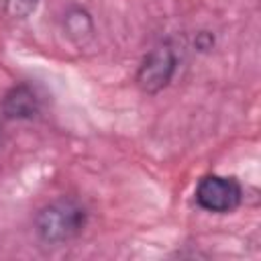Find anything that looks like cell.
<instances>
[{"label":"cell","instance_id":"6da1fadb","mask_svg":"<svg viewBox=\"0 0 261 261\" xmlns=\"http://www.w3.org/2000/svg\"><path fill=\"white\" fill-rule=\"evenodd\" d=\"M86 210L71 198H59L43 206L35 218L37 234L45 243H63L82 232Z\"/></svg>","mask_w":261,"mask_h":261},{"label":"cell","instance_id":"7a4b0ae2","mask_svg":"<svg viewBox=\"0 0 261 261\" xmlns=\"http://www.w3.org/2000/svg\"><path fill=\"white\" fill-rule=\"evenodd\" d=\"M243 198V190L234 177L206 175L196 188V202L208 212H232Z\"/></svg>","mask_w":261,"mask_h":261},{"label":"cell","instance_id":"3957f363","mask_svg":"<svg viewBox=\"0 0 261 261\" xmlns=\"http://www.w3.org/2000/svg\"><path fill=\"white\" fill-rule=\"evenodd\" d=\"M175 63H177L175 53L167 43L153 47L139 65V71H137L139 88L147 94H157L169 84L175 71Z\"/></svg>","mask_w":261,"mask_h":261},{"label":"cell","instance_id":"277c9868","mask_svg":"<svg viewBox=\"0 0 261 261\" xmlns=\"http://www.w3.org/2000/svg\"><path fill=\"white\" fill-rule=\"evenodd\" d=\"M2 110L8 118H31L39 112V98L31 86L20 84L4 96Z\"/></svg>","mask_w":261,"mask_h":261},{"label":"cell","instance_id":"5b68a950","mask_svg":"<svg viewBox=\"0 0 261 261\" xmlns=\"http://www.w3.org/2000/svg\"><path fill=\"white\" fill-rule=\"evenodd\" d=\"M65 24H67V31L75 37H82L86 33H92V20H90V14L82 8H73L67 18H65Z\"/></svg>","mask_w":261,"mask_h":261},{"label":"cell","instance_id":"8992f818","mask_svg":"<svg viewBox=\"0 0 261 261\" xmlns=\"http://www.w3.org/2000/svg\"><path fill=\"white\" fill-rule=\"evenodd\" d=\"M39 0H4L6 12L14 18H27L35 12Z\"/></svg>","mask_w":261,"mask_h":261},{"label":"cell","instance_id":"52a82bcc","mask_svg":"<svg viewBox=\"0 0 261 261\" xmlns=\"http://www.w3.org/2000/svg\"><path fill=\"white\" fill-rule=\"evenodd\" d=\"M196 45H198L202 51H206V49H210V47H212V37H210L208 33H200V35H198V39H196Z\"/></svg>","mask_w":261,"mask_h":261}]
</instances>
